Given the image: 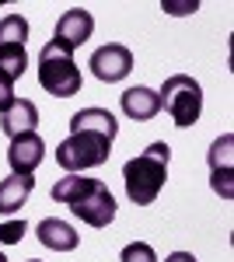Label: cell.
Listing matches in <instances>:
<instances>
[{"label":"cell","mask_w":234,"mask_h":262,"mask_svg":"<svg viewBox=\"0 0 234 262\" xmlns=\"http://www.w3.org/2000/svg\"><path fill=\"white\" fill-rule=\"evenodd\" d=\"M119 122L109 108H80L70 116V137L56 147V164L67 175H80L88 168L109 161Z\"/></svg>","instance_id":"obj_1"},{"label":"cell","mask_w":234,"mask_h":262,"mask_svg":"<svg viewBox=\"0 0 234 262\" xmlns=\"http://www.w3.org/2000/svg\"><path fill=\"white\" fill-rule=\"evenodd\" d=\"M168 161H172V147L164 140L151 143L143 154L130 158L122 164V182H126V196L137 206H151L161 196L164 182H168Z\"/></svg>","instance_id":"obj_3"},{"label":"cell","mask_w":234,"mask_h":262,"mask_svg":"<svg viewBox=\"0 0 234 262\" xmlns=\"http://www.w3.org/2000/svg\"><path fill=\"white\" fill-rule=\"evenodd\" d=\"M0 262H7V255H4V252H0Z\"/></svg>","instance_id":"obj_21"},{"label":"cell","mask_w":234,"mask_h":262,"mask_svg":"<svg viewBox=\"0 0 234 262\" xmlns=\"http://www.w3.org/2000/svg\"><path fill=\"white\" fill-rule=\"evenodd\" d=\"M53 203L70 206V213L80 217L88 227H109L116 221V196L101 179H84V175H67L53 185Z\"/></svg>","instance_id":"obj_2"},{"label":"cell","mask_w":234,"mask_h":262,"mask_svg":"<svg viewBox=\"0 0 234 262\" xmlns=\"http://www.w3.org/2000/svg\"><path fill=\"white\" fill-rule=\"evenodd\" d=\"M210 185H214V192H220L224 200H231L234 196V185H231V179H234V168H231V161H234V137L231 133H224L220 140H214V147H210Z\"/></svg>","instance_id":"obj_7"},{"label":"cell","mask_w":234,"mask_h":262,"mask_svg":"<svg viewBox=\"0 0 234 262\" xmlns=\"http://www.w3.org/2000/svg\"><path fill=\"white\" fill-rule=\"evenodd\" d=\"M28 70V53L25 46H0V81H7L11 88L25 77Z\"/></svg>","instance_id":"obj_14"},{"label":"cell","mask_w":234,"mask_h":262,"mask_svg":"<svg viewBox=\"0 0 234 262\" xmlns=\"http://www.w3.org/2000/svg\"><path fill=\"white\" fill-rule=\"evenodd\" d=\"M91 74H95L98 81L105 84H116L122 77H130V70H133V53L122 46V42H109V46H101L91 53Z\"/></svg>","instance_id":"obj_6"},{"label":"cell","mask_w":234,"mask_h":262,"mask_svg":"<svg viewBox=\"0 0 234 262\" xmlns=\"http://www.w3.org/2000/svg\"><path fill=\"white\" fill-rule=\"evenodd\" d=\"M35 126H39V108H35V101H28V98H14L11 108L0 112V129L11 140L21 137V133H35Z\"/></svg>","instance_id":"obj_10"},{"label":"cell","mask_w":234,"mask_h":262,"mask_svg":"<svg viewBox=\"0 0 234 262\" xmlns=\"http://www.w3.org/2000/svg\"><path fill=\"white\" fill-rule=\"evenodd\" d=\"M119 262H157V252L147 242H130L126 248H122Z\"/></svg>","instance_id":"obj_16"},{"label":"cell","mask_w":234,"mask_h":262,"mask_svg":"<svg viewBox=\"0 0 234 262\" xmlns=\"http://www.w3.org/2000/svg\"><path fill=\"white\" fill-rule=\"evenodd\" d=\"M25 234H28V224H25V221H7V224H0V245H18Z\"/></svg>","instance_id":"obj_17"},{"label":"cell","mask_w":234,"mask_h":262,"mask_svg":"<svg viewBox=\"0 0 234 262\" xmlns=\"http://www.w3.org/2000/svg\"><path fill=\"white\" fill-rule=\"evenodd\" d=\"M164 262H196V255H193V252H172Z\"/></svg>","instance_id":"obj_20"},{"label":"cell","mask_w":234,"mask_h":262,"mask_svg":"<svg viewBox=\"0 0 234 262\" xmlns=\"http://www.w3.org/2000/svg\"><path fill=\"white\" fill-rule=\"evenodd\" d=\"M157 98H161V108L172 116L178 129H189L199 122V112H203V88L199 81H193L189 74H172L168 81L161 84V91H157Z\"/></svg>","instance_id":"obj_5"},{"label":"cell","mask_w":234,"mask_h":262,"mask_svg":"<svg viewBox=\"0 0 234 262\" xmlns=\"http://www.w3.org/2000/svg\"><path fill=\"white\" fill-rule=\"evenodd\" d=\"M28 42V21L21 14L0 18V46H25Z\"/></svg>","instance_id":"obj_15"},{"label":"cell","mask_w":234,"mask_h":262,"mask_svg":"<svg viewBox=\"0 0 234 262\" xmlns=\"http://www.w3.org/2000/svg\"><path fill=\"white\" fill-rule=\"evenodd\" d=\"M161 7H164V11H172V14H193V11H196V0H193V4H172V0H164Z\"/></svg>","instance_id":"obj_19"},{"label":"cell","mask_w":234,"mask_h":262,"mask_svg":"<svg viewBox=\"0 0 234 262\" xmlns=\"http://www.w3.org/2000/svg\"><path fill=\"white\" fill-rule=\"evenodd\" d=\"M39 84L49 95H56V98L80 95V84L84 81H80V70L74 63V53L56 46V42H46L39 53Z\"/></svg>","instance_id":"obj_4"},{"label":"cell","mask_w":234,"mask_h":262,"mask_svg":"<svg viewBox=\"0 0 234 262\" xmlns=\"http://www.w3.org/2000/svg\"><path fill=\"white\" fill-rule=\"evenodd\" d=\"M35 234H39V242L46 245V248H53V252H74L77 242H80V234L67 221H59V217H46V221L35 227Z\"/></svg>","instance_id":"obj_12"},{"label":"cell","mask_w":234,"mask_h":262,"mask_svg":"<svg viewBox=\"0 0 234 262\" xmlns=\"http://www.w3.org/2000/svg\"><path fill=\"white\" fill-rule=\"evenodd\" d=\"M18 98V95H14V88H11V84L7 81H0V112H4V108H11V101Z\"/></svg>","instance_id":"obj_18"},{"label":"cell","mask_w":234,"mask_h":262,"mask_svg":"<svg viewBox=\"0 0 234 262\" xmlns=\"http://www.w3.org/2000/svg\"><path fill=\"white\" fill-rule=\"evenodd\" d=\"M119 105H122V112H126L130 119H137V122H147V119H154L157 112H161V98H157V91H154V88H143V84L126 88L122 98H119Z\"/></svg>","instance_id":"obj_11"},{"label":"cell","mask_w":234,"mask_h":262,"mask_svg":"<svg viewBox=\"0 0 234 262\" xmlns=\"http://www.w3.org/2000/svg\"><path fill=\"white\" fill-rule=\"evenodd\" d=\"M91 32H95V18H91V11H84V7H70V11H63L56 21V46L63 49H77L84 42L91 39Z\"/></svg>","instance_id":"obj_9"},{"label":"cell","mask_w":234,"mask_h":262,"mask_svg":"<svg viewBox=\"0 0 234 262\" xmlns=\"http://www.w3.org/2000/svg\"><path fill=\"white\" fill-rule=\"evenodd\" d=\"M46 161V143L39 133H21L7 147V164L14 175H35V168Z\"/></svg>","instance_id":"obj_8"},{"label":"cell","mask_w":234,"mask_h":262,"mask_svg":"<svg viewBox=\"0 0 234 262\" xmlns=\"http://www.w3.org/2000/svg\"><path fill=\"white\" fill-rule=\"evenodd\" d=\"M28 262H39V259H28Z\"/></svg>","instance_id":"obj_22"},{"label":"cell","mask_w":234,"mask_h":262,"mask_svg":"<svg viewBox=\"0 0 234 262\" xmlns=\"http://www.w3.org/2000/svg\"><path fill=\"white\" fill-rule=\"evenodd\" d=\"M32 189H35L32 175H11V179H4L0 182V213L21 210L28 203V196H32Z\"/></svg>","instance_id":"obj_13"}]
</instances>
